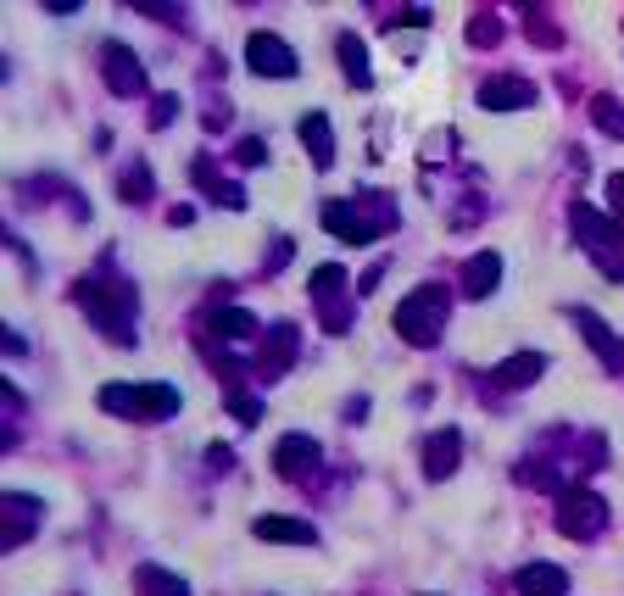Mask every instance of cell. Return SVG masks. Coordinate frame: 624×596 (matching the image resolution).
Listing matches in <instances>:
<instances>
[{"label":"cell","mask_w":624,"mask_h":596,"mask_svg":"<svg viewBox=\"0 0 624 596\" xmlns=\"http://www.w3.org/2000/svg\"><path fill=\"white\" fill-rule=\"evenodd\" d=\"M262 535H268V541H312V529L307 524H290V518H262Z\"/></svg>","instance_id":"3"},{"label":"cell","mask_w":624,"mask_h":596,"mask_svg":"<svg viewBox=\"0 0 624 596\" xmlns=\"http://www.w3.org/2000/svg\"><path fill=\"white\" fill-rule=\"evenodd\" d=\"M613 201H619V218H624V179H613Z\"/></svg>","instance_id":"4"},{"label":"cell","mask_w":624,"mask_h":596,"mask_svg":"<svg viewBox=\"0 0 624 596\" xmlns=\"http://www.w3.org/2000/svg\"><path fill=\"white\" fill-rule=\"evenodd\" d=\"M251 68H256V73H295V56L284 51V40L256 34V40H251Z\"/></svg>","instance_id":"1"},{"label":"cell","mask_w":624,"mask_h":596,"mask_svg":"<svg viewBox=\"0 0 624 596\" xmlns=\"http://www.w3.org/2000/svg\"><path fill=\"white\" fill-rule=\"evenodd\" d=\"M580 329H585V335L591 340H597V351H602V362H619V340H613V329H602L597 318H591V312H580Z\"/></svg>","instance_id":"2"}]
</instances>
